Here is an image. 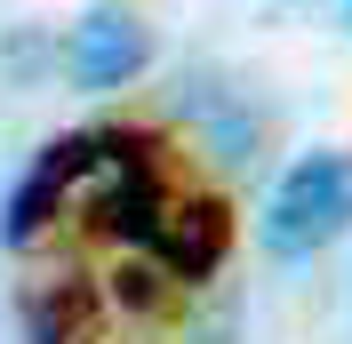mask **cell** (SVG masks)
Returning a JSON list of instances; mask_svg holds the SVG:
<instances>
[{"label": "cell", "instance_id": "cell-1", "mask_svg": "<svg viewBox=\"0 0 352 344\" xmlns=\"http://www.w3.org/2000/svg\"><path fill=\"white\" fill-rule=\"evenodd\" d=\"M344 224H352V152H305L264 200V248L280 264L320 257Z\"/></svg>", "mask_w": 352, "mask_h": 344}, {"label": "cell", "instance_id": "cell-2", "mask_svg": "<svg viewBox=\"0 0 352 344\" xmlns=\"http://www.w3.org/2000/svg\"><path fill=\"white\" fill-rule=\"evenodd\" d=\"M65 65H72V80H80V88H129L136 72L153 65V24L129 17V8H96V17L72 24Z\"/></svg>", "mask_w": 352, "mask_h": 344}]
</instances>
